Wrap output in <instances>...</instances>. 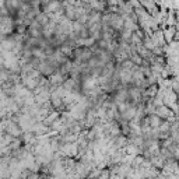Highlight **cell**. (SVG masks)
I'll return each instance as SVG.
<instances>
[{
    "label": "cell",
    "instance_id": "6da1fadb",
    "mask_svg": "<svg viewBox=\"0 0 179 179\" xmlns=\"http://www.w3.org/2000/svg\"><path fill=\"white\" fill-rule=\"evenodd\" d=\"M173 38H175V27H168V30H165V39L172 41Z\"/></svg>",
    "mask_w": 179,
    "mask_h": 179
}]
</instances>
